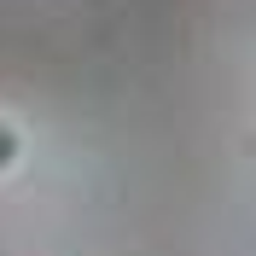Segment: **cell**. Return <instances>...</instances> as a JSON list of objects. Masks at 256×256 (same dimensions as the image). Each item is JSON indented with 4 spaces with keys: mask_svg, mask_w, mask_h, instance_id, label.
<instances>
[{
    "mask_svg": "<svg viewBox=\"0 0 256 256\" xmlns=\"http://www.w3.org/2000/svg\"><path fill=\"white\" fill-rule=\"evenodd\" d=\"M18 158H24V134H18V128L6 122V116H0V175H6V169H12Z\"/></svg>",
    "mask_w": 256,
    "mask_h": 256,
    "instance_id": "1",
    "label": "cell"
}]
</instances>
